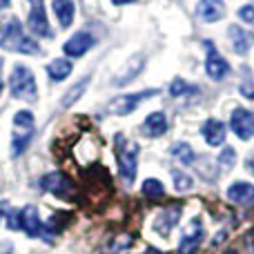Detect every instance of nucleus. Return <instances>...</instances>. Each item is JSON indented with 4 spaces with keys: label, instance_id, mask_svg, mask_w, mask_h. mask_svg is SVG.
Segmentation results:
<instances>
[{
    "label": "nucleus",
    "instance_id": "nucleus-10",
    "mask_svg": "<svg viewBox=\"0 0 254 254\" xmlns=\"http://www.w3.org/2000/svg\"><path fill=\"white\" fill-rule=\"evenodd\" d=\"M190 225H192V228H190L188 232H185V237L181 239V246H179V252H181V254H192V252H196L198 243L203 241V228H201V221L194 219Z\"/></svg>",
    "mask_w": 254,
    "mask_h": 254
},
{
    "label": "nucleus",
    "instance_id": "nucleus-30",
    "mask_svg": "<svg viewBox=\"0 0 254 254\" xmlns=\"http://www.w3.org/2000/svg\"><path fill=\"white\" fill-rule=\"evenodd\" d=\"M9 4V0H0V9H4Z\"/></svg>",
    "mask_w": 254,
    "mask_h": 254
},
{
    "label": "nucleus",
    "instance_id": "nucleus-17",
    "mask_svg": "<svg viewBox=\"0 0 254 254\" xmlns=\"http://www.w3.org/2000/svg\"><path fill=\"white\" fill-rule=\"evenodd\" d=\"M143 131L147 136H163L167 131V119L163 112H154V114H149L147 119H145L143 123Z\"/></svg>",
    "mask_w": 254,
    "mask_h": 254
},
{
    "label": "nucleus",
    "instance_id": "nucleus-23",
    "mask_svg": "<svg viewBox=\"0 0 254 254\" xmlns=\"http://www.w3.org/2000/svg\"><path fill=\"white\" fill-rule=\"evenodd\" d=\"M143 194H145V196L158 198V196H163V194H165V188H163L161 181H156V179H147V181L143 183Z\"/></svg>",
    "mask_w": 254,
    "mask_h": 254
},
{
    "label": "nucleus",
    "instance_id": "nucleus-14",
    "mask_svg": "<svg viewBox=\"0 0 254 254\" xmlns=\"http://www.w3.org/2000/svg\"><path fill=\"white\" fill-rule=\"evenodd\" d=\"M20 228L25 230L29 237H38L43 232V223H40L38 210L34 205H27L25 210H20Z\"/></svg>",
    "mask_w": 254,
    "mask_h": 254
},
{
    "label": "nucleus",
    "instance_id": "nucleus-3",
    "mask_svg": "<svg viewBox=\"0 0 254 254\" xmlns=\"http://www.w3.org/2000/svg\"><path fill=\"white\" fill-rule=\"evenodd\" d=\"M9 89L16 98H25V101H34L36 98V80L27 67L16 65L9 76Z\"/></svg>",
    "mask_w": 254,
    "mask_h": 254
},
{
    "label": "nucleus",
    "instance_id": "nucleus-15",
    "mask_svg": "<svg viewBox=\"0 0 254 254\" xmlns=\"http://www.w3.org/2000/svg\"><path fill=\"white\" fill-rule=\"evenodd\" d=\"M179 216H181V207H167V210H163L161 214L156 216V221H154V228H156V232L163 234V237H167V234L172 232V228L176 225Z\"/></svg>",
    "mask_w": 254,
    "mask_h": 254
},
{
    "label": "nucleus",
    "instance_id": "nucleus-21",
    "mask_svg": "<svg viewBox=\"0 0 254 254\" xmlns=\"http://www.w3.org/2000/svg\"><path fill=\"white\" fill-rule=\"evenodd\" d=\"M172 154H174L183 165H192L194 163V149L190 147L188 143H176L174 147H172Z\"/></svg>",
    "mask_w": 254,
    "mask_h": 254
},
{
    "label": "nucleus",
    "instance_id": "nucleus-24",
    "mask_svg": "<svg viewBox=\"0 0 254 254\" xmlns=\"http://www.w3.org/2000/svg\"><path fill=\"white\" fill-rule=\"evenodd\" d=\"M219 163L223 170H232L234 163H237V152H234V147H225L223 152L219 154Z\"/></svg>",
    "mask_w": 254,
    "mask_h": 254
},
{
    "label": "nucleus",
    "instance_id": "nucleus-22",
    "mask_svg": "<svg viewBox=\"0 0 254 254\" xmlns=\"http://www.w3.org/2000/svg\"><path fill=\"white\" fill-rule=\"evenodd\" d=\"M172 181H174V190H179V192H188V190H192V176H188L181 170L172 172Z\"/></svg>",
    "mask_w": 254,
    "mask_h": 254
},
{
    "label": "nucleus",
    "instance_id": "nucleus-25",
    "mask_svg": "<svg viewBox=\"0 0 254 254\" xmlns=\"http://www.w3.org/2000/svg\"><path fill=\"white\" fill-rule=\"evenodd\" d=\"M192 92H196V87H192V85H188V83H183L181 78H176L174 83L170 85V94L172 96H181V94H192Z\"/></svg>",
    "mask_w": 254,
    "mask_h": 254
},
{
    "label": "nucleus",
    "instance_id": "nucleus-18",
    "mask_svg": "<svg viewBox=\"0 0 254 254\" xmlns=\"http://www.w3.org/2000/svg\"><path fill=\"white\" fill-rule=\"evenodd\" d=\"M54 11H56V18L61 22V27H69L74 22V0H54Z\"/></svg>",
    "mask_w": 254,
    "mask_h": 254
},
{
    "label": "nucleus",
    "instance_id": "nucleus-16",
    "mask_svg": "<svg viewBox=\"0 0 254 254\" xmlns=\"http://www.w3.org/2000/svg\"><path fill=\"white\" fill-rule=\"evenodd\" d=\"M230 40H232L234 52H237V54H246L248 49L254 45V34L241 29L239 25H232V27H230Z\"/></svg>",
    "mask_w": 254,
    "mask_h": 254
},
{
    "label": "nucleus",
    "instance_id": "nucleus-28",
    "mask_svg": "<svg viewBox=\"0 0 254 254\" xmlns=\"http://www.w3.org/2000/svg\"><path fill=\"white\" fill-rule=\"evenodd\" d=\"M11 252H13V246H11V243L4 241L2 246H0V254H11Z\"/></svg>",
    "mask_w": 254,
    "mask_h": 254
},
{
    "label": "nucleus",
    "instance_id": "nucleus-20",
    "mask_svg": "<svg viewBox=\"0 0 254 254\" xmlns=\"http://www.w3.org/2000/svg\"><path fill=\"white\" fill-rule=\"evenodd\" d=\"M87 83H89V78H83L78 85H74V87H71L69 92L63 96V107H71V105H74V103L78 101L80 96H83L85 89H87Z\"/></svg>",
    "mask_w": 254,
    "mask_h": 254
},
{
    "label": "nucleus",
    "instance_id": "nucleus-11",
    "mask_svg": "<svg viewBox=\"0 0 254 254\" xmlns=\"http://www.w3.org/2000/svg\"><path fill=\"white\" fill-rule=\"evenodd\" d=\"M201 134H203V138H205V143L212 145V147L223 145V140H225V123H221V121H216V119H207L205 123H203V127H201Z\"/></svg>",
    "mask_w": 254,
    "mask_h": 254
},
{
    "label": "nucleus",
    "instance_id": "nucleus-19",
    "mask_svg": "<svg viewBox=\"0 0 254 254\" xmlns=\"http://www.w3.org/2000/svg\"><path fill=\"white\" fill-rule=\"evenodd\" d=\"M47 74L52 80H65L71 74V63L69 61H54L47 65Z\"/></svg>",
    "mask_w": 254,
    "mask_h": 254
},
{
    "label": "nucleus",
    "instance_id": "nucleus-8",
    "mask_svg": "<svg viewBox=\"0 0 254 254\" xmlns=\"http://www.w3.org/2000/svg\"><path fill=\"white\" fill-rule=\"evenodd\" d=\"M196 16L205 22H216L225 16V4L223 0H198L196 4Z\"/></svg>",
    "mask_w": 254,
    "mask_h": 254
},
{
    "label": "nucleus",
    "instance_id": "nucleus-9",
    "mask_svg": "<svg viewBox=\"0 0 254 254\" xmlns=\"http://www.w3.org/2000/svg\"><path fill=\"white\" fill-rule=\"evenodd\" d=\"M27 25H29V29L38 36H45V38L52 36V31H49V22H47V13H45L43 4H34V7H31L29 18H27Z\"/></svg>",
    "mask_w": 254,
    "mask_h": 254
},
{
    "label": "nucleus",
    "instance_id": "nucleus-4",
    "mask_svg": "<svg viewBox=\"0 0 254 254\" xmlns=\"http://www.w3.org/2000/svg\"><path fill=\"white\" fill-rule=\"evenodd\" d=\"M154 94H156L154 89H147V92H140V94H127V96L114 98V101L110 103V107H107V112L116 114V116H127L140 105L143 98H149V96H154Z\"/></svg>",
    "mask_w": 254,
    "mask_h": 254
},
{
    "label": "nucleus",
    "instance_id": "nucleus-2",
    "mask_svg": "<svg viewBox=\"0 0 254 254\" xmlns=\"http://www.w3.org/2000/svg\"><path fill=\"white\" fill-rule=\"evenodd\" d=\"M116 145H119V170L125 183H131L136 176V167H138V145L127 143L123 136H116Z\"/></svg>",
    "mask_w": 254,
    "mask_h": 254
},
{
    "label": "nucleus",
    "instance_id": "nucleus-12",
    "mask_svg": "<svg viewBox=\"0 0 254 254\" xmlns=\"http://www.w3.org/2000/svg\"><path fill=\"white\" fill-rule=\"evenodd\" d=\"M205 71H207V76H210V78H214V80H221V78H223V76L230 71V67H228V63H225V58L221 56V54L216 52L212 45H210V54H207Z\"/></svg>",
    "mask_w": 254,
    "mask_h": 254
},
{
    "label": "nucleus",
    "instance_id": "nucleus-29",
    "mask_svg": "<svg viewBox=\"0 0 254 254\" xmlns=\"http://www.w3.org/2000/svg\"><path fill=\"white\" fill-rule=\"evenodd\" d=\"M114 4H127V2H134V0H112Z\"/></svg>",
    "mask_w": 254,
    "mask_h": 254
},
{
    "label": "nucleus",
    "instance_id": "nucleus-33",
    "mask_svg": "<svg viewBox=\"0 0 254 254\" xmlns=\"http://www.w3.org/2000/svg\"><path fill=\"white\" fill-rule=\"evenodd\" d=\"M225 254H237V252H234V250H230V252H225Z\"/></svg>",
    "mask_w": 254,
    "mask_h": 254
},
{
    "label": "nucleus",
    "instance_id": "nucleus-5",
    "mask_svg": "<svg viewBox=\"0 0 254 254\" xmlns=\"http://www.w3.org/2000/svg\"><path fill=\"white\" fill-rule=\"evenodd\" d=\"M230 127H232V131L241 140L252 138V136H254V112L243 110V107L234 110L232 112V119H230Z\"/></svg>",
    "mask_w": 254,
    "mask_h": 254
},
{
    "label": "nucleus",
    "instance_id": "nucleus-26",
    "mask_svg": "<svg viewBox=\"0 0 254 254\" xmlns=\"http://www.w3.org/2000/svg\"><path fill=\"white\" fill-rule=\"evenodd\" d=\"M239 18H241L246 25H254V7L252 4H243V7L239 9Z\"/></svg>",
    "mask_w": 254,
    "mask_h": 254
},
{
    "label": "nucleus",
    "instance_id": "nucleus-27",
    "mask_svg": "<svg viewBox=\"0 0 254 254\" xmlns=\"http://www.w3.org/2000/svg\"><path fill=\"white\" fill-rule=\"evenodd\" d=\"M18 52H22V54H38V45L34 43V40H29V38H22L20 43H18Z\"/></svg>",
    "mask_w": 254,
    "mask_h": 254
},
{
    "label": "nucleus",
    "instance_id": "nucleus-6",
    "mask_svg": "<svg viewBox=\"0 0 254 254\" xmlns=\"http://www.w3.org/2000/svg\"><path fill=\"white\" fill-rule=\"evenodd\" d=\"M94 36L89 34V31H78V34H74L69 40L65 43V54L71 58H78V56H85V54L89 52V49L94 47Z\"/></svg>",
    "mask_w": 254,
    "mask_h": 254
},
{
    "label": "nucleus",
    "instance_id": "nucleus-13",
    "mask_svg": "<svg viewBox=\"0 0 254 254\" xmlns=\"http://www.w3.org/2000/svg\"><path fill=\"white\" fill-rule=\"evenodd\" d=\"M225 196H228L230 201H234V203H241V205H246V203H254V185L246 183V181H237V183H232L228 188Z\"/></svg>",
    "mask_w": 254,
    "mask_h": 254
},
{
    "label": "nucleus",
    "instance_id": "nucleus-7",
    "mask_svg": "<svg viewBox=\"0 0 254 254\" xmlns=\"http://www.w3.org/2000/svg\"><path fill=\"white\" fill-rule=\"evenodd\" d=\"M40 188H43L45 192H54V194H58V196H67V192L71 190V181L67 179L63 172H49V174H45L43 179H40Z\"/></svg>",
    "mask_w": 254,
    "mask_h": 254
},
{
    "label": "nucleus",
    "instance_id": "nucleus-31",
    "mask_svg": "<svg viewBox=\"0 0 254 254\" xmlns=\"http://www.w3.org/2000/svg\"><path fill=\"white\" fill-rule=\"evenodd\" d=\"M31 4H43V0H29Z\"/></svg>",
    "mask_w": 254,
    "mask_h": 254
},
{
    "label": "nucleus",
    "instance_id": "nucleus-34",
    "mask_svg": "<svg viewBox=\"0 0 254 254\" xmlns=\"http://www.w3.org/2000/svg\"><path fill=\"white\" fill-rule=\"evenodd\" d=\"M0 92H2V83H0Z\"/></svg>",
    "mask_w": 254,
    "mask_h": 254
},
{
    "label": "nucleus",
    "instance_id": "nucleus-32",
    "mask_svg": "<svg viewBox=\"0 0 254 254\" xmlns=\"http://www.w3.org/2000/svg\"><path fill=\"white\" fill-rule=\"evenodd\" d=\"M250 167H252V172H254V158H252V161H250Z\"/></svg>",
    "mask_w": 254,
    "mask_h": 254
},
{
    "label": "nucleus",
    "instance_id": "nucleus-1",
    "mask_svg": "<svg viewBox=\"0 0 254 254\" xmlns=\"http://www.w3.org/2000/svg\"><path fill=\"white\" fill-rule=\"evenodd\" d=\"M31 131H34V114L27 110L16 112L13 116V138H11V154L20 156L25 147L31 140Z\"/></svg>",
    "mask_w": 254,
    "mask_h": 254
}]
</instances>
